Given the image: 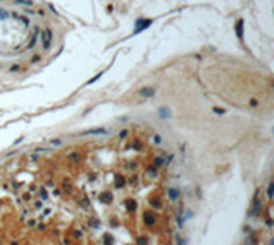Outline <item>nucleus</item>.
Returning a JSON list of instances; mask_svg holds the SVG:
<instances>
[{"label":"nucleus","mask_w":274,"mask_h":245,"mask_svg":"<svg viewBox=\"0 0 274 245\" xmlns=\"http://www.w3.org/2000/svg\"><path fill=\"white\" fill-rule=\"evenodd\" d=\"M178 195H180V194H178V192H177V190H175V188H171V190H170V197H171V199H173V201H175V199H177V197H178Z\"/></svg>","instance_id":"nucleus-1"}]
</instances>
